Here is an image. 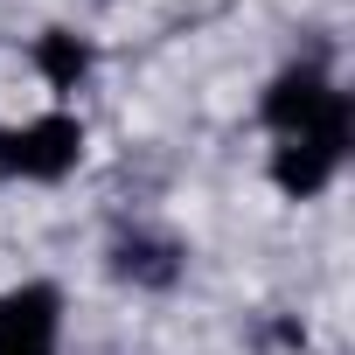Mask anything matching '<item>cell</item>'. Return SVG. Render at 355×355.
Masks as SVG:
<instances>
[{
    "label": "cell",
    "mask_w": 355,
    "mask_h": 355,
    "mask_svg": "<svg viewBox=\"0 0 355 355\" xmlns=\"http://www.w3.org/2000/svg\"><path fill=\"white\" fill-rule=\"evenodd\" d=\"M265 125L279 139H306V146H320V153L341 160L348 153V91H334L313 63H293L265 91Z\"/></svg>",
    "instance_id": "6da1fadb"
},
{
    "label": "cell",
    "mask_w": 355,
    "mask_h": 355,
    "mask_svg": "<svg viewBox=\"0 0 355 355\" xmlns=\"http://www.w3.org/2000/svg\"><path fill=\"white\" fill-rule=\"evenodd\" d=\"M112 272L132 279V286H174L182 279V251L167 237H119L112 244Z\"/></svg>",
    "instance_id": "5b68a950"
},
{
    "label": "cell",
    "mask_w": 355,
    "mask_h": 355,
    "mask_svg": "<svg viewBox=\"0 0 355 355\" xmlns=\"http://www.w3.org/2000/svg\"><path fill=\"white\" fill-rule=\"evenodd\" d=\"M35 70H42L49 91H77V84L91 77V42L70 35V28H49V35L35 42Z\"/></svg>",
    "instance_id": "8992f818"
},
{
    "label": "cell",
    "mask_w": 355,
    "mask_h": 355,
    "mask_svg": "<svg viewBox=\"0 0 355 355\" xmlns=\"http://www.w3.org/2000/svg\"><path fill=\"white\" fill-rule=\"evenodd\" d=\"M77 160H84V125L70 112H42L0 132V174H15V182H63Z\"/></svg>",
    "instance_id": "7a4b0ae2"
},
{
    "label": "cell",
    "mask_w": 355,
    "mask_h": 355,
    "mask_svg": "<svg viewBox=\"0 0 355 355\" xmlns=\"http://www.w3.org/2000/svg\"><path fill=\"white\" fill-rule=\"evenodd\" d=\"M334 153H320V146H306V139H286L279 153H272V182H279V196H293V202H313L327 182H334Z\"/></svg>",
    "instance_id": "277c9868"
},
{
    "label": "cell",
    "mask_w": 355,
    "mask_h": 355,
    "mask_svg": "<svg viewBox=\"0 0 355 355\" xmlns=\"http://www.w3.org/2000/svg\"><path fill=\"white\" fill-rule=\"evenodd\" d=\"M56 334H63V293L49 279L0 293V355H56Z\"/></svg>",
    "instance_id": "3957f363"
}]
</instances>
